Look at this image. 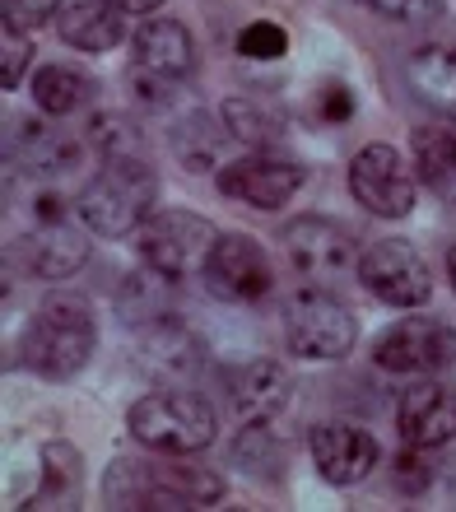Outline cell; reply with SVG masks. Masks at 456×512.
I'll return each instance as SVG.
<instances>
[{
  "label": "cell",
  "mask_w": 456,
  "mask_h": 512,
  "mask_svg": "<svg viewBox=\"0 0 456 512\" xmlns=\"http://www.w3.org/2000/svg\"><path fill=\"white\" fill-rule=\"evenodd\" d=\"M10 256L33 275V280H70L89 261V224L70 219H47L10 247Z\"/></svg>",
  "instance_id": "obj_13"
},
{
  "label": "cell",
  "mask_w": 456,
  "mask_h": 512,
  "mask_svg": "<svg viewBox=\"0 0 456 512\" xmlns=\"http://www.w3.org/2000/svg\"><path fill=\"white\" fill-rule=\"evenodd\" d=\"M308 163L275 154V149H256V154H238L215 173L219 191L228 201H242L252 210H280L284 201H294L308 187Z\"/></svg>",
  "instance_id": "obj_8"
},
{
  "label": "cell",
  "mask_w": 456,
  "mask_h": 512,
  "mask_svg": "<svg viewBox=\"0 0 456 512\" xmlns=\"http://www.w3.org/2000/svg\"><path fill=\"white\" fill-rule=\"evenodd\" d=\"M410 145H415L419 182L438 201H456V117H433V122L415 126Z\"/></svg>",
  "instance_id": "obj_21"
},
{
  "label": "cell",
  "mask_w": 456,
  "mask_h": 512,
  "mask_svg": "<svg viewBox=\"0 0 456 512\" xmlns=\"http://www.w3.org/2000/svg\"><path fill=\"white\" fill-rule=\"evenodd\" d=\"M201 284L219 303H256L275 289V270L252 233H219L215 252L201 266Z\"/></svg>",
  "instance_id": "obj_11"
},
{
  "label": "cell",
  "mask_w": 456,
  "mask_h": 512,
  "mask_svg": "<svg viewBox=\"0 0 456 512\" xmlns=\"http://www.w3.org/2000/svg\"><path fill=\"white\" fill-rule=\"evenodd\" d=\"M233 47H238L242 61H280L289 52V28L275 24V19H252Z\"/></svg>",
  "instance_id": "obj_29"
},
{
  "label": "cell",
  "mask_w": 456,
  "mask_h": 512,
  "mask_svg": "<svg viewBox=\"0 0 456 512\" xmlns=\"http://www.w3.org/2000/svg\"><path fill=\"white\" fill-rule=\"evenodd\" d=\"M317 112H322V122L340 126L354 117V89H349L345 80H326L322 89H317Z\"/></svg>",
  "instance_id": "obj_35"
},
{
  "label": "cell",
  "mask_w": 456,
  "mask_h": 512,
  "mask_svg": "<svg viewBox=\"0 0 456 512\" xmlns=\"http://www.w3.org/2000/svg\"><path fill=\"white\" fill-rule=\"evenodd\" d=\"M131 94L140 108H154V112H173L187 94V80H168V75H154V70H140L131 66Z\"/></svg>",
  "instance_id": "obj_30"
},
{
  "label": "cell",
  "mask_w": 456,
  "mask_h": 512,
  "mask_svg": "<svg viewBox=\"0 0 456 512\" xmlns=\"http://www.w3.org/2000/svg\"><path fill=\"white\" fill-rule=\"evenodd\" d=\"M5 33H38L52 19H61V0H0Z\"/></svg>",
  "instance_id": "obj_31"
},
{
  "label": "cell",
  "mask_w": 456,
  "mask_h": 512,
  "mask_svg": "<svg viewBox=\"0 0 456 512\" xmlns=\"http://www.w3.org/2000/svg\"><path fill=\"white\" fill-rule=\"evenodd\" d=\"M354 340H359V317L349 312L345 298L326 289H303L284 303V345L298 359L331 364L354 350Z\"/></svg>",
  "instance_id": "obj_4"
},
{
  "label": "cell",
  "mask_w": 456,
  "mask_h": 512,
  "mask_svg": "<svg viewBox=\"0 0 456 512\" xmlns=\"http://www.w3.org/2000/svg\"><path fill=\"white\" fill-rule=\"evenodd\" d=\"M103 503L108 508H182L163 485L159 461L117 457L103 471Z\"/></svg>",
  "instance_id": "obj_22"
},
{
  "label": "cell",
  "mask_w": 456,
  "mask_h": 512,
  "mask_svg": "<svg viewBox=\"0 0 456 512\" xmlns=\"http://www.w3.org/2000/svg\"><path fill=\"white\" fill-rule=\"evenodd\" d=\"M117 317L131 331H149L177 317V275L159 266H140L131 270L117 289Z\"/></svg>",
  "instance_id": "obj_17"
},
{
  "label": "cell",
  "mask_w": 456,
  "mask_h": 512,
  "mask_svg": "<svg viewBox=\"0 0 456 512\" xmlns=\"http://www.w3.org/2000/svg\"><path fill=\"white\" fill-rule=\"evenodd\" d=\"M56 33H61V42L66 47H75V52H112V47H121V38H126V14L117 10V5H108V0H66L61 5V19H56Z\"/></svg>",
  "instance_id": "obj_20"
},
{
  "label": "cell",
  "mask_w": 456,
  "mask_h": 512,
  "mask_svg": "<svg viewBox=\"0 0 456 512\" xmlns=\"http://www.w3.org/2000/svg\"><path fill=\"white\" fill-rule=\"evenodd\" d=\"M359 5L391 19V24H410V28L443 19V0H359Z\"/></svg>",
  "instance_id": "obj_33"
},
{
  "label": "cell",
  "mask_w": 456,
  "mask_h": 512,
  "mask_svg": "<svg viewBox=\"0 0 456 512\" xmlns=\"http://www.w3.org/2000/svg\"><path fill=\"white\" fill-rule=\"evenodd\" d=\"M89 145L98 149V159H108V154H140L145 135H140V126L126 112H94L89 117Z\"/></svg>",
  "instance_id": "obj_28"
},
{
  "label": "cell",
  "mask_w": 456,
  "mask_h": 512,
  "mask_svg": "<svg viewBox=\"0 0 456 512\" xmlns=\"http://www.w3.org/2000/svg\"><path fill=\"white\" fill-rule=\"evenodd\" d=\"M359 284L387 308H424L433 298V275L405 238H382L359 256Z\"/></svg>",
  "instance_id": "obj_10"
},
{
  "label": "cell",
  "mask_w": 456,
  "mask_h": 512,
  "mask_svg": "<svg viewBox=\"0 0 456 512\" xmlns=\"http://www.w3.org/2000/svg\"><path fill=\"white\" fill-rule=\"evenodd\" d=\"M131 52L140 70H154V75H168V80H191V70H196V38L187 33L182 19H168V14L145 19L135 28Z\"/></svg>",
  "instance_id": "obj_16"
},
{
  "label": "cell",
  "mask_w": 456,
  "mask_h": 512,
  "mask_svg": "<svg viewBox=\"0 0 456 512\" xmlns=\"http://www.w3.org/2000/svg\"><path fill=\"white\" fill-rule=\"evenodd\" d=\"M452 359H456V331L443 317H429V312L391 322L373 345V364L396 373V378H424V373L447 368Z\"/></svg>",
  "instance_id": "obj_7"
},
{
  "label": "cell",
  "mask_w": 456,
  "mask_h": 512,
  "mask_svg": "<svg viewBox=\"0 0 456 512\" xmlns=\"http://www.w3.org/2000/svg\"><path fill=\"white\" fill-rule=\"evenodd\" d=\"M42 466H47V489H52V499H42V503H52V508H70V503H75V485H80V452H75V443H66V438L47 443Z\"/></svg>",
  "instance_id": "obj_27"
},
{
  "label": "cell",
  "mask_w": 456,
  "mask_h": 512,
  "mask_svg": "<svg viewBox=\"0 0 456 512\" xmlns=\"http://www.w3.org/2000/svg\"><path fill=\"white\" fill-rule=\"evenodd\" d=\"M28 61H33V42L24 33H5V47H0V89L14 94V84L24 80Z\"/></svg>",
  "instance_id": "obj_34"
},
{
  "label": "cell",
  "mask_w": 456,
  "mask_h": 512,
  "mask_svg": "<svg viewBox=\"0 0 456 512\" xmlns=\"http://www.w3.org/2000/svg\"><path fill=\"white\" fill-rule=\"evenodd\" d=\"M447 284H452V294H456V247L447 252Z\"/></svg>",
  "instance_id": "obj_37"
},
{
  "label": "cell",
  "mask_w": 456,
  "mask_h": 512,
  "mask_svg": "<svg viewBox=\"0 0 456 512\" xmlns=\"http://www.w3.org/2000/svg\"><path fill=\"white\" fill-rule=\"evenodd\" d=\"M308 447H312V466H317V475L336 489L363 485V480L377 471V461H382V447H377L373 433L359 429V424H345V419H326V424H317V429L308 433Z\"/></svg>",
  "instance_id": "obj_12"
},
{
  "label": "cell",
  "mask_w": 456,
  "mask_h": 512,
  "mask_svg": "<svg viewBox=\"0 0 456 512\" xmlns=\"http://www.w3.org/2000/svg\"><path fill=\"white\" fill-rule=\"evenodd\" d=\"M126 424L135 443L154 457H201L219 433L215 410L191 391H149L131 405Z\"/></svg>",
  "instance_id": "obj_3"
},
{
  "label": "cell",
  "mask_w": 456,
  "mask_h": 512,
  "mask_svg": "<svg viewBox=\"0 0 456 512\" xmlns=\"http://www.w3.org/2000/svg\"><path fill=\"white\" fill-rule=\"evenodd\" d=\"M228 145H233V135H228L224 117H215V112L187 108L173 122V154L187 173H219V168H224L219 154H224Z\"/></svg>",
  "instance_id": "obj_23"
},
{
  "label": "cell",
  "mask_w": 456,
  "mask_h": 512,
  "mask_svg": "<svg viewBox=\"0 0 456 512\" xmlns=\"http://www.w3.org/2000/svg\"><path fill=\"white\" fill-rule=\"evenodd\" d=\"M419 168L396 145H363L349 159V196L377 219H405L419 201Z\"/></svg>",
  "instance_id": "obj_5"
},
{
  "label": "cell",
  "mask_w": 456,
  "mask_h": 512,
  "mask_svg": "<svg viewBox=\"0 0 456 512\" xmlns=\"http://www.w3.org/2000/svg\"><path fill=\"white\" fill-rule=\"evenodd\" d=\"M228 396L238 405L242 419H275L284 415V405L294 396V378H289V368L275 364V359H252V364H242L228 382Z\"/></svg>",
  "instance_id": "obj_18"
},
{
  "label": "cell",
  "mask_w": 456,
  "mask_h": 512,
  "mask_svg": "<svg viewBox=\"0 0 456 512\" xmlns=\"http://www.w3.org/2000/svg\"><path fill=\"white\" fill-rule=\"evenodd\" d=\"M284 256L294 261L298 275L308 280H340L349 270H359V238L331 215H298L280 233Z\"/></svg>",
  "instance_id": "obj_9"
},
{
  "label": "cell",
  "mask_w": 456,
  "mask_h": 512,
  "mask_svg": "<svg viewBox=\"0 0 456 512\" xmlns=\"http://www.w3.org/2000/svg\"><path fill=\"white\" fill-rule=\"evenodd\" d=\"M424 452L429 447H415V443H405L396 457H391V480H396V489H401L405 499H415V494H424L433 480L429 471V461H424Z\"/></svg>",
  "instance_id": "obj_32"
},
{
  "label": "cell",
  "mask_w": 456,
  "mask_h": 512,
  "mask_svg": "<svg viewBox=\"0 0 456 512\" xmlns=\"http://www.w3.org/2000/svg\"><path fill=\"white\" fill-rule=\"evenodd\" d=\"M131 238L145 266H159L168 275H177V280L191 275V270H201L219 243L215 224L205 215H196V210H154Z\"/></svg>",
  "instance_id": "obj_6"
},
{
  "label": "cell",
  "mask_w": 456,
  "mask_h": 512,
  "mask_svg": "<svg viewBox=\"0 0 456 512\" xmlns=\"http://www.w3.org/2000/svg\"><path fill=\"white\" fill-rule=\"evenodd\" d=\"M10 159L19 168H28L33 177H61L80 163V149L70 135H61L52 126V117H19L10 122Z\"/></svg>",
  "instance_id": "obj_15"
},
{
  "label": "cell",
  "mask_w": 456,
  "mask_h": 512,
  "mask_svg": "<svg viewBox=\"0 0 456 512\" xmlns=\"http://www.w3.org/2000/svg\"><path fill=\"white\" fill-rule=\"evenodd\" d=\"M89 98H94V80L80 75L75 66L47 61V66L33 75V103H38V112H47V117H70V112H80Z\"/></svg>",
  "instance_id": "obj_24"
},
{
  "label": "cell",
  "mask_w": 456,
  "mask_h": 512,
  "mask_svg": "<svg viewBox=\"0 0 456 512\" xmlns=\"http://www.w3.org/2000/svg\"><path fill=\"white\" fill-rule=\"evenodd\" d=\"M108 5H117L121 14H154L163 0H108Z\"/></svg>",
  "instance_id": "obj_36"
},
{
  "label": "cell",
  "mask_w": 456,
  "mask_h": 512,
  "mask_svg": "<svg viewBox=\"0 0 456 512\" xmlns=\"http://www.w3.org/2000/svg\"><path fill=\"white\" fill-rule=\"evenodd\" d=\"M219 117H224L228 135L247 149H266L284 135V117L270 112L266 103H256V98H228L224 108H219Z\"/></svg>",
  "instance_id": "obj_25"
},
{
  "label": "cell",
  "mask_w": 456,
  "mask_h": 512,
  "mask_svg": "<svg viewBox=\"0 0 456 512\" xmlns=\"http://www.w3.org/2000/svg\"><path fill=\"white\" fill-rule=\"evenodd\" d=\"M447 480H452V499H456V466H452V471H447Z\"/></svg>",
  "instance_id": "obj_38"
},
{
  "label": "cell",
  "mask_w": 456,
  "mask_h": 512,
  "mask_svg": "<svg viewBox=\"0 0 456 512\" xmlns=\"http://www.w3.org/2000/svg\"><path fill=\"white\" fill-rule=\"evenodd\" d=\"M159 177L145 163V154H108L98 159V173L75 196V215L98 238H126L154 215Z\"/></svg>",
  "instance_id": "obj_1"
},
{
  "label": "cell",
  "mask_w": 456,
  "mask_h": 512,
  "mask_svg": "<svg viewBox=\"0 0 456 512\" xmlns=\"http://www.w3.org/2000/svg\"><path fill=\"white\" fill-rule=\"evenodd\" d=\"M405 84L410 94L438 117L456 112V42H424L405 61Z\"/></svg>",
  "instance_id": "obj_19"
},
{
  "label": "cell",
  "mask_w": 456,
  "mask_h": 512,
  "mask_svg": "<svg viewBox=\"0 0 456 512\" xmlns=\"http://www.w3.org/2000/svg\"><path fill=\"white\" fill-rule=\"evenodd\" d=\"M233 461H238V471L256 475V480H270V475H280L284 457H280V438H275V424H270V419H242L238 438H233Z\"/></svg>",
  "instance_id": "obj_26"
},
{
  "label": "cell",
  "mask_w": 456,
  "mask_h": 512,
  "mask_svg": "<svg viewBox=\"0 0 456 512\" xmlns=\"http://www.w3.org/2000/svg\"><path fill=\"white\" fill-rule=\"evenodd\" d=\"M94 345H98V331L89 308L75 303V298H52V303H42L28 317L24 336H19V359L38 378L66 382L94 359Z\"/></svg>",
  "instance_id": "obj_2"
},
{
  "label": "cell",
  "mask_w": 456,
  "mask_h": 512,
  "mask_svg": "<svg viewBox=\"0 0 456 512\" xmlns=\"http://www.w3.org/2000/svg\"><path fill=\"white\" fill-rule=\"evenodd\" d=\"M396 429L415 447H447L456 438V387L447 382H415L396 405Z\"/></svg>",
  "instance_id": "obj_14"
}]
</instances>
